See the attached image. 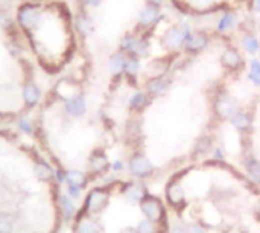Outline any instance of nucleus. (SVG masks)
I'll use <instances>...</instances> for the list:
<instances>
[{
    "label": "nucleus",
    "instance_id": "a19ab883",
    "mask_svg": "<svg viewBox=\"0 0 260 233\" xmlns=\"http://www.w3.org/2000/svg\"><path fill=\"white\" fill-rule=\"evenodd\" d=\"M257 26H258V29H260V19H258V22H257Z\"/></svg>",
    "mask_w": 260,
    "mask_h": 233
},
{
    "label": "nucleus",
    "instance_id": "e433bc0d",
    "mask_svg": "<svg viewBox=\"0 0 260 233\" xmlns=\"http://www.w3.org/2000/svg\"><path fill=\"white\" fill-rule=\"evenodd\" d=\"M55 175H56V178H58V181H60V183H64V181H66V174H64V172L58 171Z\"/></svg>",
    "mask_w": 260,
    "mask_h": 233
},
{
    "label": "nucleus",
    "instance_id": "0eeeda50",
    "mask_svg": "<svg viewBox=\"0 0 260 233\" xmlns=\"http://www.w3.org/2000/svg\"><path fill=\"white\" fill-rule=\"evenodd\" d=\"M172 86V81L168 75H160V76H151L148 78L144 83V92L151 98H158L163 96L169 92Z\"/></svg>",
    "mask_w": 260,
    "mask_h": 233
},
{
    "label": "nucleus",
    "instance_id": "f03ea898",
    "mask_svg": "<svg viewBox=\"0 0 260 233\" xmlns=\"http://www.w3.org/2000/svg\"><path fill=\"white\" fill-rule=\"evenodd\" d=\"M148 35L150 34H143V32H130L126 34L122 40H120V52L128 55V57H136V58H144L150 55L151 45L148 40Z\"/></svg>",
    "mask_w": 260,
    "mask_h": 233
},
{
    "label": "nucleus",
    "instance_id": "2f4dec72",
    "mask_svg": "<svg viewBox=\"0 0 260 233\" xmlns=\"http://www.w3.org/2000/svg\"><path fill=\"white\" fill-rule=\"evenodd\" d=\"M20 130H22L23 133H32V124H30L28 119H23V121L20 122Z\"/></svg>",
    "mask_w": 260,
    "mask_h": 233
},
{
    "label": "nucleus",
    "instance_id": "9b49d317",
    "mask_svg": "<svg viewBox=\"0 0 260 233\" xmlns=\"http://www.w3.org/2000/svg\"><path fill=\"white\" fill-rule=\"evenodd\" d=\"M86 99L82 96H73V98H68L66 101V111L73 116V118H81V116L86 113Z\"/></svg>",
    "mask_w": 260,
    "mask_h": 233
},
{
    "label": "nucleus",
    "instance_id": "ea45409f",
    "mask_svg": "<svg viewBox=\"0 0 260 233\" xmlns=\"http://www.w3.org/2000/svg\"><path fill=\"white\" fill-rule=\"evenodd\" d=\"M257 212L260 213V195H258V203H257Z\"/></svg>",
    "mask_w": 260,
    "mask_h": 233
},
{
    "label": "nucleus",
    "instance_id": "cd10ccee",
    "mask_svg": "<svg viewBox=\"0 0 260 233\" xmlns=\"http://www.w3.org/2000/svg\"><path fill=\"white\" fill-rule=\"evenodd\" d=\"M214 4V0H188V4L186 5H190L194 7L195 10H200V11H207L212 8V5Z\"/></svg>",
    "mask_w": 260,
    "mask_h": 233
},
{
    "label": "nucleus",
    "instance_id": "4c0bfd02",
    "mask_svg": "<svg viewBox=\"0 0 260 233\" xmlns=\"http://www.w3.org/2000/svg\"><path fill=\"white\" fill-rule=\"evenodd\" d=\"M86 2L88 4V5H93V7H96V5H99L102 0H86Z\"/></svg>",
    "mask_w": 260,
    "mask_h": 233
},
{
    "label": "nucleus",
    "instance_id": "4468645a",
    "mask_svg": "<svg viewBox=\"0 0 260 233\" xmlns=\"http://www.w3.org/2000/svg\"><path fill=\"white\" fill-rule=\"evenodd\" d=\"M126 57L125 54L122 52H118L114 55H111L110 58V63H108V67H110V72L113 73L114 76H122L125 73V64H126Z\"/></svg>",
    "mask_w": 260,
    "mask_h": 233
},
{
    "label": "nucleus",
    "instance_id": "c85d7f7f",
    "mask_svg": "<svg viewBox=\"0 0 260 233\" xmlns=\"http://www.w3.org/2000/svg\"><path fill=\"white\" fill-rule=\"evenodd\" d=\"M212 148V139L210 137H201L200 140H198V143H196V146H195V154H204V152H207L208 149Z\"/></svg>",
    "mask_w": 260,
    "mask_h": 233
},
{
    "label": "nucleus",
    "instance_id": "aec40b11",
    "mask_svg": "<svg viewBox=\"0 0 260 233\" xmlns=\"http://www.w3.org/2000/svg\"><path fill=\"white\" fill-rule=\"evenodd\" d=\"M88 165H90V169H92L93 172H96V174H100V172L106 171L108 166H110L106 155L102 154V152H96V154L93 155V157L90 159V163H88Z\"/></svg>",
    "mask_w": 260,
    "mask_h": 233
},
{
    "label": "nucleus",
    "instance_id": "a211bd4d",
    "mask_svg": "<svg viewBox=\"0 0 260 233\" xmlns=\"http://www.w3.org/2000/svg\"><path fill=\"white\" fill-rule=\"evenodd\" d=\"M242 46H244L245 52H248L250 55H256L260 51V42H258V38L252 32L244 34V37H242Z\"/></svg>",
    "mask_w": 260,
    "mask_h": 233
},
{
    "label": "nucleus",
    "instance_id": "423d86ee",
    "mask_svg": "<svg viewBox=\"0 0 260 233\" xmlns=\"http://www.w3.org/2000/svg\"><path fill=\"white\" fill-rule=\"evenodd\" d=\"M210 45V35L206 31H192L190 35L188 37L184 45V52L188 55H198L200 52L206 51L207 46Z\"/></svg>",
    "mask_w": 260,
    "mask_h": 233
},
{
    "label": "nucleus",
    "instance_id": "9d476101",
    "mask_svg": "<svg viewBox=\"0 0 260 233\" xmlns=\"http://www.w3.org/2000/svg\"><path fill=\"white\" fill-rule=\"evenodd\" d=\"M154 168H152V163L151 160L144 157V155H134L130 160V172L134 175V177H138V178H144V177H150L152 174Z\"/></svg>",
    "mask_w": 260,
    "mask_h": 233
},
{
    "label": "nucleus",
    "instance_id": "412c9836",
    "mask_svg": "<svg viewBox=\"0 0 260 233\" xmlns=\"http://www.w3.org/2000/svg\"><path fill=\"white\" fill-rule=\"evenodd\" d=\"M76 233H102V228L96 221L90 218H82L76 225Z\"/></svg>",
    "mask_w": 260,
    "mask_h": 233
},
{
    "label": "nucleus",
    "instance_id": "f8f14e48",
    "mask_svg": "<svg viewBox=\"0 0 260 233\" xmlns=\"http://www.w3.org/2000/svg\"><path fill=\"white\" fill-rule=\"evenodd\" d=\"M125 198L131 203H140L146 197V189L142 183H128L125 186Z\"/></svg>",
    "mask_w": 260,
    "mask_h": 233
},
{
    "label": "nucleus",
    "instance_id": "58836bf2",
    "mask_svg": "<svg viewBox=\"0 0 260 233\" xmlns=\"http://www.w3.org/2000/svg\"><path fill=\"white\" fill-rule=\"evenodd\" d=\"M122 233H138L137 230H134V228H126V230H124Z\"/></svg>",
    "mask_w": 260,
    "mask_h": 233
},
{
    "label": "nucleus",
    "instance_id": "6ab92c4d",
    "mask_svg": "<svg viewBox=\"0 0 260 233\" xmlns=\"http://www.w3.org/2000/svg\"><path fill=\"white\" fill-rule=\"evenodd\" d=\"M230 121H232L233 127L239 131H248L251 128V118L245 111H238Z\"/></svg>",
    "mask_w": 260,
    "mask_h": 233
},
{
    "label": "nucleus",
    "instance_id": "a878e982",
    "mask_svg": "<svg viewBox=\"0 0 260 233\" xmlns=\"http://www.w3.org/2000/svg\"><path fill=\"white\" fill-rule=\"evenodd\" d=\"M60 207H61V212L64 213V216H66L67 219H70L73 215H75V212H76L75 204H73L72 198H70V197H66V195H62V197L60 198Z\"/></svg>",
    "mask_w": 260,
    "mask_h": 233
},
{
    "label": "nucleus",
    "instance_id": "72a5a7b5",
    "mask_svg": "<svg viewBox=\"0 0 260 233\" xmlns=\"http://www.w3.org/2000/svg\"><path fill=\"white\" fill-rule=\"evenodd\" d=\"M146 4H150V5H156V7H162L164 0H144Z\"/></svg>",
    "mask_w": 260,
    "mask_h": 233
},
{
    "label": "nucleus",
    "instance_id": "f257e3e1",
    "mask_svg": "<svg viewBox=\"0 0 260 233\" xmlns=\"http://www.w3.org/2000/svg\"><path fill=\"white\" fill-rule=\"evenodd\" d=\"M194 29L188 23H180L168 28L162 35V46L169 54H176L184 49L186 40Z\"/></svg>",
    "mask_w": 260,
    "mask_h": 233
},
{
    "label": "nucleus",
    "instance_id": "bb28decb",
    "mask_svg": "<svg viewBox=\"0 0 260 233\" xmlns=\"http://www.w3.org/2000/svg\"><path fill=\"white\" fill-rule=\"evenodd\" d=\"M245 166H246L248 172L252 177H256L257 180H260V162L258 160H256L254 157H248L245 160Z\"/></svg>",
    "mask_w": 260,
    "mask_h": 233
},
{
    "label": "nucleus",
    "instance_id": "dca6fc26",
    "mask_svg": "<svg viewBox=\"0 0 260 233\" xmlns=\"http://www.w3.org/2000/svg\"><path fill=\"white\" fill-rule=\"evenodd\" d=\"M151 104V96L146 92H136L130 98V108L134 111H142Z\"/></svg>",
    "mask_w": 260,
    "mask_h": 233
},
{
    "label": "nucleus",
    "instance_id": "c9c22d12",
    "mask_svg": "<svg viewBox=\"0 0 260 233\" xmlns=\"http://www.w3.org/2000/svg\"><path fill=\"white\" fill-rule=\"evenodd\" d=\"M113 169H114V171H122V169H124V163L119 162V160L114 162V163H113Z\"/></svg>",
    "mask_w": 260,
    "mask_h": 233
},
{
    "label": "nucleus",
    "instance_id": "79ce46f5",
    "mask_svg": "<svg viewBox=\"0 0 260 233\" xmlns=\"http://www.w3.org/2000/svg\"><path fill=\"white\" fill-rule=\"evenodd\" d=\"M258 183H260V180H258Z\"/></svg>",
    "mask_w": 260,
    "mask_h": 233
},
{
    "label": "nucleus",
    "instance_id": "393cba45",
    "mask_svg": "<svg viewBox=\"0 0 260 233\" xmlns=\"http://www.w3.org/2000/svg\"><path fill=\"white\" fill-rule=\"evenodd\" d=\"M248 80H250L254 86H260V60L254 58V60L250 61Z\"/></svg>",
    "mask_w": 260,
    "mask_h": 233
},
{
    "label": "nucleus",
    "instance_id": "4be33fe9",
    "mask_svg": "<svg viewBox=\"0 0 260 233\" xmlns=\"http://www.w3.org/2000/svg\"><path fill=\"white\" fill-rule=\"evenodd\" d=\"M66 181L68 184H73V186H86L87 183V177L82 171H78V169H70L66 172Z\"/></svg>",
    "mask_w": 260,
    "mask_h": 233
},
{
    "label": "nucleus",
    "instance_id": "5701e85b",
    "mask_svg": "<svg viewBox=\"0 0 260 233\" xmlns=\"http://www.w3.org/2000/svg\"><path fill=\"white\" fill-rule=\"evenodd\" d=\"M142 69V64H140V58H136V57H126V64H125V76L126 78H136Z\"/></svg>",
    "mask_w": 260,
    "mask_h": 233
},
{
    "label": "nucleus",
    "instance_id": "6e6552de",
    "mask_svg": "<svg viewBox=\"0 0 260 233\" xmlns=\"http://www.w3.org/2000/svg\"><path fill=\"white\" fill-rule=\"evenodd\" d=\"M108 201H110V195H108L106 190L94 189V190L90 192V195L87 197L86 209H87L88 213L96 215V213H100L102 210H105V207L108 206Z\"/></svg>",
    "mask_w": 260,
    "mask_h": 233
},
{
    "label": "nucleus",
    "instance_id": "1a4fd4ad",
    "mask_svg": "<svg viewBox=\"0 0 260 233\" xmlns=\"http://www.w3.org/2000/svg\"><path fill=\"white\" fill-rule=\"evenodd\" d=\"M220 64H222V67H224L226 70H228V72H239V70L244 69L245 61H244L242 54L236 48L230 46V48H227L224 52H222Z\"/></svg>",
    "mask_w": 260,
    "mask_h": 233
},
{
    "label": "nucleus",
    "instance_id": "2eb2a0df",
    "mask_svg": "<svg viewBox=\"0 0 260 233\" xmlns=\"http://www.w3.org/2000/svg\"><path fill=\"white\" fill-rule=\"evenodd\" d=\"M236 20H238V17H236L234 13H232V11L222 13V16L219 17V20L216 23V31L219 34H226V32L232 31L233 26L236 25Z\"/></svg>",
    "mask_w": 260,
    "mask_h": 233
},
{
    "label": "nucleus",
    "instance_id": "b1692460",
    "mask_svg": "<svg viewBox=\"0 0 260 233\" xmlns=\"http://www.w3.org/2000/svg\"><path fill=\"white\" fill-rule=\"evenodd\" d=\"M23 98L26 101V104L29 105H35L40 99V90L35 84H28L23 90Z\"/></svg>",
    "mask_w": 260,
    "mask_h": 233
},
{
    "label": "nucleus",
    "instance_id": "39448f33",
    "mask_svg": "<svg viewBox=\"0 0 260 233\" xmlns=\"http://www.w3.org/2000/svg\"><path fill=\"white\" fill-rule=\"evenodd\" d=\"M213 108H214V114L218 116V119H220V121L232 119L233 116L239 111L236 101L230 95H227V93H220V95L216 96Z\"/></svg>",
    "mask_w": 260,
    "mask_h": 233
},
{
    "label": "nucleus",
    "instance_id": "7c9ffc66",
    "mask_svg": "<svg viewBox=\"0 0 260 233\" xmlns=\"http://www.w3.org/2000/svg\"><path fill=\"white\" fill-rule=\"evenodd\" d=\"M67 192H68V197H70L72 200H78V198L81 197V187H80V186L68 184Z\"/></svg>",
    "mask_w": 260,
    "mask_h": 233
},
{
    "label": "nucleus",
    "instance_id": "473e14b6",
    "mask_svg": "<svg viewBox=\"0 0 260 233\" xmlns=\"http://www.w3.org/2000/svg\"><path fill=\"white\" fill-rule=\"evenodd\" d=\"M170 233H189V231H188V228H186V227H181V225H175V227H172Z\"/></svg>",
    "mask_w": 260,
    "mask_h": 233
},
{
    "label": "nucleus",
    "instance_id": "f3484780",
    "mask_svg": "<svg viewBox=\"0 0 260 233\" xmlns=\"http://www.w3.org/2000/svg\"><path fill=\"white\" fill-rule=\"evenodd\" d=\"M34 174H35L36 178H38L40 181H43V183L50 181V180L55 177V172H54L52 166L48 165L46 162H38V163H35V166H34Z\"/></svg>",
    "mask_w": 260,
    "mask_h": 233
},
{
    "label": "nucleus",
    "instance_id": "7ed1b4c3",
    "mask_svg": "<svg viewBox=\"0 0 260 233\" xmlns=\"http://www.w3.org/2000/svg\"><path fill=\"white\" fill-rule=\"evenodd\" d=\"M163 19H164V16L162 13V7H156V5L146 4L142 8V11L138 13L137 31L138 32H143V34H150Z\"/></svg>",
    "mask_w": 260,
    "mask_h": 233
},
{
    "label": "nucleus",
    "instance_id": "f704fd0d",
    "mask_svg": "<svg viewBox=\"0 0 260 233\" xmlns=\"http://www.w3.org/2000/svg\"><path fill=\"white\" fill-rule=\"evenodd\" d=\"M252 8L257 14H260V0H252Z\"/></svg>",
    "mask_w": 260,
    "mask_h": 233
},
{
    "label": "nucleus",
    "instance_id": "c756f323",
    "mask_svg": "<svg viewBox=\"0 0 260 233\" xmlns=\"http://www.w3.org/2000/svg\"><path fill=\"white\" fill-rule=\"evenodd\" d=\"M12 221L8 215H0V233H11Z\"/></svg>",
    "mask_w": 260,
    "mask_h": 233
},
{
    "label": "nucleus",
    "instance_id": "ddd939ff",
    "mask_svg": "<svg viewBox=\"0 0 260 233\" xmlns=\"http://www.w3.org/2000/svg\"><path fill=\"white\" fill-rule=\"evenodd\" d=\"M166 197L172 206H180L184 201V189L178 181H175V178L169 183L166 189Z\"/></svg>",
    "mask_w": 260,
    "mask_h": 233
},
{
    "label": "nucleus",
    "instance_id": "20e7f679",
    "mask_svg": "<svg viewBox=\"0 0 260 233\" xmlns=\"http://www.w3.org/2000/svg\"><path fill=\"white\" fill-rule=\"evenodd\" d=\"M140 210H142V213L146 219H151V221H156V222H166L164 207H163L162 201L156 197L146 195L140 201Z\"/></svg>",
    "mask_w": 260,
    "mask_h": 233
}]
</instances>
